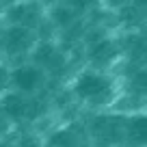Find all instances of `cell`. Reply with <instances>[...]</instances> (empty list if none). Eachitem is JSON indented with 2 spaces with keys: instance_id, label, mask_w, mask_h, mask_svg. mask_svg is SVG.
I'll use <instances>...</instances> for the list:
<instances>
[{
  "instance_id": "obj_1",
  "label": "cell",
  "mask_w": 147,
  "mask_h": 147,
  "mask_svg": "<svg viewBox=\"0 0 147 147\" xmlns=\"http://www.w3.org/2000/svg\"><path fill=\"white\" fill-rule=\"evenodd\" d=\"M74 95L78 97L84 106L93 110H104L113 106L119 97V84L113 76L97 69H87V71L78 74L71 84Z\"/></svg>"
},
{
  "instance_id": "obj_2",
  "label": "cell",
  "mask_w": 147,
  "mask_h": 147,
  "mask_svg": "<svg viewBox=\"0 0 147 147\" xmlns=\"http://www.w3.org/2000/svg\"><path fill=\"white\" fill-rule=\"evenodd\" d=\"M46 74L37 65H22V67L11 69V89L20 93H35L43 84Z\"/></svg>"
},
{
  "instance_id": "obj_3",
  "label": "cell",
  "mask_w": 147,
  "mask_h": 147,
  "mask_svg": "<svg viewBox=\"0 0 147 147\" xmlns=\"http://www.w3.org/2000/svg\"><path fill=\"white\" fill-rule=\"evenodd\" d=\"M48 147H82V143H80L78 134L71 132V128H63L61 132L50 136Z\"/></svg>"
},
{
  "instance_id": "obj_4",
  "label": "cell",
  "mask_w": 147,
  "mask_h": 147,
  "mask_svg": "<svg viewBox=\"0 0 147 147\" xmlns=\"http://www.w3.org/2000/svg\"><path fill=\"white\" fill-rule=\"evenodd\" d=\"M9 89H11V67L0 63V97L7 95Z\"/></svg>"
},
{
  "instance_id": "obj_5",
  "label": "cell",
  "mask_w": 147,
  "mask_h": 147,
  "mask_svg": "<svg viewBox=\"0 0 147 147\" xmlns=\"http://www.w3.org/2000/svg\"><path fill=\"white\" fill-rule=\"evenodd\" d=\"M113 147H125V145H113Z\"/></svg>"
}]
</instances>
